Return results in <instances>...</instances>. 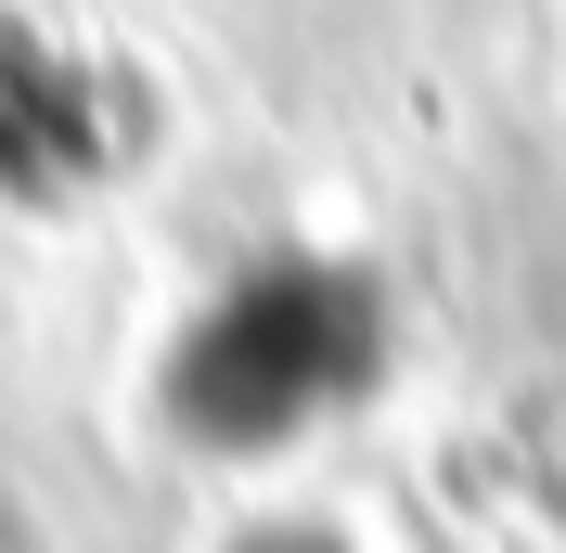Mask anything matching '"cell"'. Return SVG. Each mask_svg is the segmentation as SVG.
Wrapping results in <instances>:
<instances>
[{
  "label": "cell",
  "mask_w": 566,
  "mask_h": 553,
  "mask_svg": "<svg viewBox=\"0 0 566 553\" xmlns=\"http://www.w3.org/2000/svg\"><path fill=\"white\" fill-rule=\"evenodd\" d=\"M0 553H27V528H13V515H0Z\"/></svg>",
  "instance_id": "obj_1"
}]
</instances>
